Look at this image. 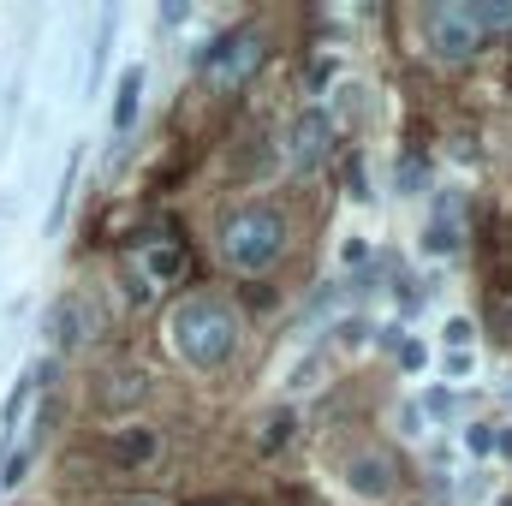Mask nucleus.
<instances>
[{
    "mask_svg": "<svg viewBox=\"0 0 512 506\" xmlns=\"http://www.w3.org/2000/svg\"><path fill=\"white\" fill-rule=\"evenodd\" d=\"M137 102H143V66H126L120 90H114V131H126L137 120Z\"/></svg>",
    "mask_w": 512,
    "mask_h": 506,
    "instance_id": "4468645a",
    "label": "nucleus"
},
{
    "mask_svg": "<svg viewBox=\"0 0 512 506\" xmlns=\"http://www.w3.org/2000/svg\"><path fill=\"white\" fill-rule=\"evenodd\" d=\"M501 506H512V501H501Z\"/></svg>",
    "mask_w": 512,
    "mask_h": 506,
    "instance_id": "f704fd0d",
    "label": "nucleus"
},
{
    "mask_svg": "<svg viewBox=\"0 0 512 506\" xmlns=\"http://www.w3.org/2000/svg\"><path fill=\"white\" fill-rule=\"evenodd\" d=\"M286 251V215L274 203H245L227 215L221 227V256L239 268V274H262L274 268V256Z\"/></svg>",
    "mask_w": 512,
    "mask_h": 506,
    "instance_id": "f03ea898",
    "label": "nucleus"
},
{
    "mask_svg": "<svg viewBox=\"0 0 512 506\" xmlns=\"http://www.w3.org/2000/svg\"><path fill=\"white\" fill-rule=\"evenodd\" d=\"M465 447H471V453H495V429H489V423H471V429H465Z\"/></svg>",
    "mask_w": 512,
    "mask_h": 506,
    "instance_id": "393cba45",
    "label": "nucleus"
},
{
    "mask_svg": "<svg viewBox=\"0 0 512 506\" xmlns=\"http://www.w3.org/2000/svg\"><path fill=\"white\" fill-rule=\"evenodd\" d=\"M393 298H399V316H411L423 298H429V286L423 280H411V274H399V286H393Z\"/></svg>",
    "mask_w": 512,
    "mask_h": 506,
    "instance_id": "aec40b11",
    "label": "nucleus"
},
{
    "mask_svg": "<svg viewBox=\"0 0 512 506\" xmlns=\"http://www.w3.org/2000/svg\"><path fill=\"white\" fill-rule=\"evenodd\" d=\"M292 429H298V417H292V411H268V417H262L256 447H262V453H280V447L292 441Z\"/></svg>",
    "mask_w": 512,
    "mask_h": 506,
    "instance_id": "f3484780",
    "label": "nucleus"
},
{
    "mask_svg": "<svg viewBox=\"0 0 512 506\" xmlns=\"http://www.w3.org/2000/svg\"><path fill=\"white\" fill-rule=\"evenodd\" d=\"M501 453H512V429H507V435H501Z\"/></svg>",
    "mask_w": 512,
    "mask_h": 506,
    "instance_id": "473e14b6",
    "label": "nucleus"
},
{
    "mask_svg": "<svg viewBox=\"0 0 512 506\" xmlns=\"http://www.w3.org/2000/svg\"><path fill=\"white\" fill-rule=\"evenodd\" d=\"M262 36H256L251 24L245 30H227L221 42H209L203 54H197V66H203V78H209V90H221V96H233V90H245L256 78V66H262Z\"/></svg>",
    "mask_w": 512,
    "mask_h": 506,
    "instance_id": "7ed1b4c3",
    "label": "nucleus"
},
{
    "mask_svg": "<svg viewBox=\"0 0 512 506\" xmlns=\"http://www.w3.org/2000/svg\"><path fill=\"white\" fill-rule=\"evenodd\" d=\"M423 42H429V54L447 60V66H459V60H471V54L483 48V36H477L465 0H435V6H423Z\"/></svg>",
    "mask_w": 512,
    "mask_h": 506,
    "instance_id": "20e7f679",
    "label": "nucleus"
},
{
    "mask_svg": "<svg viewBox=\"0 0 512 506\" xmlns=\"http://www.w3.org/2000/svg\"><path fill=\"white\" fill-rule=\"evenodd\" d=\"M114 24H120V12H114V6H102V18H96V42H90V78H84V90H96V84H102V72H108Z\"/></svg>",
    "mask_w": 512,
    "mask_h": 506,
    "instance_id": "ddd939ff",
    "label": "nucleus"
},
{
    "mask_svg": "<svg viewBox=\"0 0 512 506\" xmlns=\"http://www.w3.org/2000/svg\"><path fill=\"white\" fill-rule=\"evenodd\" d=\"M471 24H477V36H512V0H477L471 6Z\"/></svg>",
    "mask_w": 512,
    "mask_h": 506,
    "instance_id": "dca6fc26",
    "label": "nucleus"
},
{
    "mask_svg": "<svg viewBox=\"0 0 512 506\" xmlns=\"http://www.w3.org/2000/svg\"><path fill=\"white\" fill-rule=\"evenodd\" d=\"M167 328H173L179 358L197 364V370H221L233 358V346H239V316L221 298H185Z\"/></svg>",
    "mask_w": 512,
    "mask_h": 506,
    "instance_id": "f257e3e1",
    "label": "nucleus"
},
{
    "mask_svg": "<svg viewBox=\"0 0 512 506\" xmlns=\"http://www.w3.org/2000/svg\"><path fill=\"white\" fill-rule=\"evenodd\" d=\"M114 459H120L126 471L155 465V459H161V429H120V435H114Z\"/></svg>",
    "mask_w": 512,
    "mask_h": 506,
    "instance_id": "9d476101",
    "label": "nucleus"
},
{
    "mask_svg": "<svg viewBox=\"0 0 512 506\" xmlns=\"http://www.w3.org/2000/svg\"><path fill=\"white\" fill-rule=\"evenodd\" d=\"M370 334H376V328H370L364 316H346V322H340V346H364Z\"/></svg>",
    "mask_w": 512,
    "mask_h": 506,
    "instance_id": "b1692460",
    "label": "nucleus"
},
{
    "mask_svg": "<svg viewBox=\"0 0 512 506\" xmlns=\"http://www.w3.org/2000/svg\"><path fill=\"white\" fill-rule=\"evenodd\" d=\"M393 483H399V465L387 459V453H352L346 459V489L358 495V501H387L393 495Z\"/></svg>",
    "mask_w": 512,
    "mask_h": 506,
    "instance_id": "0eeeda50",
    "label": "nucleus"
},
{
    "mask_svg": "<svg viewBox=\"0 0 512 506\" xmlns=\"http://www.w3.org/2000/svg\"><path fill=\"white\" fill-rule=\"evenodd\" d=\"M346 191H352V197H358V203H364V197H370V191H364V167H358V161H352V167H346Z\"/></svg>",
    "mask_w": 512,
    "mask_h": 506,
    "instance_id": "cd10ccee",
    "label": "nucleus"
},
{
    "mask_svg": "<svg viewBox=\"0 0 512 506\" xmlns=\"http://www.w3.org/2000/svg\"><path fill=\"white\" fill-rule=\"evenodd\" d=\"M197 506H251V501H233V495H215V501H197Z\"/></svg>",
    "mask_w": 512,
    "mask_h": 506,
    "instance_id": "7c9ffc66",
    "label": "nucleus"
},
{
    "mask_svg": "<svg viewBox=\"0 0 512 506\" xmlns=\"http://www.w3.org/2000/svg\"><path fill=\"white\" fill-rule=\"evenodd\" d=\"M459 245H465V197L459 191H441L435 197V215H429V233H423V251L453 256Z\"/></svg>",
    "mask_w": 512,
    "mask_h": 506,
    "instance_id": "6e6552de",
    "label": "nucleus"
},
{
    "mask_svg": "<svg viewBox=\"0 0 512 506\" xmlns=\"http://www.w3.org/2000/svg\"><path fill=\"white\" fill-rule=\"evenodd\" d=\"M72 191H78V155L66 161V173H60V185H54V209H48V233H60V221H66V203H72Z\"/></svg>",
    "mask_w": 512,
    "mask_h": 506,
    "instance_id": "a211bd4d",
    "label": "nucleus"
},
{
    "mask_svg": "<svg viewBox=\"0 0 512 506\" xmlns=\"http://www.w3.org/2000/svg\"><path fill=\"white\" fill-rule=\"evenodd\" d=\"M120 506H173L167 495H131V501H120Z\"/></svg>",
    "mask_w": 512,
    "mask_h": 506,
    "instance_id": "c756f323",
    "label": "nucleus"
},
{
    "mask_svg": "<svg viewBox=\"0 0 512 506\" xmlns=\"http://www.w3.org/2000/svg\"><path fill=\"white\" fill-rule=\"evenodd\" d=\"M340 262H346V268H364V262H370V245H364V239H346V245H340Z\"/></svg>",
    "mask_w": 512,
    "mask_h": 506,
    "instance_id": "bb28decb",
    "label": "nucleus"
},
{
    "mask_svg": "<svg viewBox=\"0 0 512 506\" xmlns=\"http://www.w3.org/2000/svg\"><path fill=\"white\" fill-rule=\"evenodd\" d=\"M36 387H42V376L30 370V376L12 381V393H6V405H0V429H18V417L30 411V399H36Z\"/></svg>",
    "mask_w": 512,
    "mask_h": 506,
    "instance_id": "2eb2a0df",
    "label": "nucleus"
},
{
    "mask_svg": "<svg viewBox=\"0 0 512 506\" xmlns=\"http://www.w3.org/2000/svg\"><path fill=\"white\" fill-rule=\"evenodd\" d=\"M423 411H429V417H453V411H459V393H447V387H429Z\"/></svg>",
    "mask_w": 512,
    "mask_h": 506,
    "instance_id": "5701e85b",
    "label": "nucleus"
},
{
    "mask_svg": "<svg viewBox=\"0 0 512 506\" xmlns=\"http://www.w3.org/2000/svg\"><path fill=\"white\" fill-rule=\"evenodd\" d=\"M393 179H399V191H423V185H429V161H423V155H405V161L393 167Z\"/></svg>",
    "mask_w": 512,
    "mask_h": 506,
    "instance_id": "6ab92c4d",
    "label": "nucleus"
},
{
    "mask_svg": "<svg viewBox=\"0 0 512 506\" xmlns=\"http://www.w3.org/2000/svg\"><path fill=\"white\" fill-rule=\"evenodd\" d=\"M328 149H334V114L328 108H304L292 120V131H286V161L298 173H316L328 161Z\"/></svg>",
    "mask_w": 512,
    "mask_h": 506,
    "instance_id": "423d86ee",
    "label": "nucleus"
},
{
    "mask_svg": "<svg viewBox=\"0 0 512 506\" xmlns=\"http://www.w3.org/2000/svg\"><path fill=\"white\" fill-rule=\"evenodd\" d=\"M471 340H477V322H471V316H453V322H447V346H453V352H465Z\"/></svg>",
    "mask_w": 512,
    "mask_h": 506,
    "instance_id": "4be33fe9",
    "label": "nucleus"
},
{
    "mask_svg": "<svg viewBox=\"0 0 512 506\" xmlns=\"http://www.w3.org/2000/svg\"><path fill=\"white\" fill-rule=\"evenodd\" d=\"M352 292H358V280H352V286H346V280H328V286H316V298L304 304V322H298V334H310L316 322H328V316H334V310H340Z\"/></svg>",
    "mask_w": 512,
    "mask_h": 506,
    "instance_id": "f8f14e48",
    "label": "nucleus"
},
{
    "mask_svg": "<svg viewBox=\"0 0 512 506\" xmlns=\"http://www.w3.org/2000/svg\"><path fill=\"white\" fill-rule=\"evenodd\" d=\"M24 465H30V453H6V459H0V489H12V483L24 477Z\"/></svg>",
    "mask_w": 512,
    "mask_h": 506,
    "instance_id": "a878e982",
    "label": "nucleus"
},
{
    "mask_svg": "<svg viewBox=\"0 0 512 506\" xmlns=\"http://www.w3.org/2000/svg\"><path fill=\"white\" fill-rule=\"evenodd\" d=\"M96 393H102V405L126 411V405H143V399H149V376H143V370H131V364H126V370H108Z\"/></svg>",
    "mask_w": 512,
    "mask_h": 506,
    "instance_id": "9b49d317",
    "label": "nucleus"
},
{
    "mask_svg": "<svg viewBox=\"0 0 512 506\" xmlns=\"http://www.w3.org/2000/svg\"><path fill=\"white\" fill-rule=\"evenodd\" d=\"M501 399H507V405H512V376H507V387H501Z\"/></svg>",
    "mask_w": 512,
    "mask_h": 506,
    "instance_id": "72a5a7b5",
    "label": "nucleus"
},
{
    "mask_svg": "<svg viewBox=\"0 0 512 506\" xmlns=\"http://www.w3.org/2000/svg\"><path fill=\"white\" fill-rule=\"evenodd\" d=\"M447 376H471V352H447Z\"/></svg>",
    "mask_w": 512,
    "mask_h": 506,
    "instance_id": "c85d7f7f",
    "label": "nucleus"
},
{
    "mask_svg": "<svg viewBox=\"0 0 512 506\" xmlns=\"http://www.w3.org/2000/svg\"><path fill=\"white\" fill-rule=\"evenodd\" d=\"M393 358H399V370H405V376H417V370L429 364V352H423V340H411V334L399 340V352H393Z\"/></svg>",
    "mask_w": 512,
    "mask_h": 506,
    "instance_id": "412c9836",
    "label": "nucleus"
},
{
    "mask_svg": "<svg viewBox=\"0 0 512 506\" xmlns=\"http://www.w3.org/2000/svg\"><path fill=\"white\" fill-rule=\"evenodd\" d=\"M501 328H507V334H512V304H507V310H501Z\"/></svg>",
    "mask_w": 512,
    "mask_h": 506,
    "instance_id": "2f4dec72",
    "label": "nucleus"
},
{
    "mask_svg": "<svg viewBox=\"0 0 512 506\" xmlns=\"http://www.w3.org/2000/svg\"><path fill=\"white\" fill-rule=\"evenodd\" d=\"M137 274H143V286H179L185 280V251L167 239V245H143L137 251Z\"/></svg>",
    "mask_w": 512,
    "mask_h": 506,
    "instance_id": "1a4fd4ad",
    "label": "nucleus"
},
{
    "mask_svg": "<svg viewBox=\"0 0 512 506\" xmlns=\"http://www.w3.org/2000/svg\"><path fill=\"white\" fill-rule=\"evenodd\" d=\"M102 304L96 298H84V292H66L54 310H48V340L54 346H66V352H78V346H90L96 334H102Z\"/></svg>",
    "mask_w": 512,
    "mask_h": 506,
    "instance_id": "39448f33",
    "label": "nucleus"
}]
</instances>
